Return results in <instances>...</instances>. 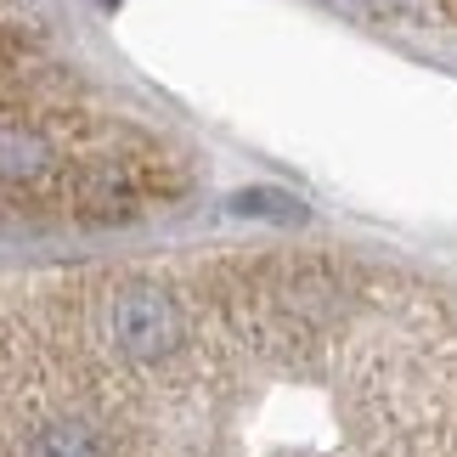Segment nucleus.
Listing matches in <instances>:
<instances>
[{"label":"nucleus","instance_id":"obj_3","mask_svg":"<svg viewBox=\"0 0 457 457\" xmlns=\"http://www.w3.org/2000/svg\"><path fill=\"white\" fill-rule=\"evenodd\" d=\"M96 6H108V12H113V6H119V0H96Z\"/></svg>","mask_w":457,"mask_h":457},{"label":"nucleus","instance_id":"obj_1","mask_svg":"<svg viewBox=\"0 0 457 457\" xmlns=\"http://www.w3.org/2000/svg\"><path fill=\"white\" fill-rule=\"evenodd\" d=\"M68 170L62 142L51 136L40 113H17L0 108V192H34V187H57Z\"/></svg>","mask_w":457,"mask_h":457},{"label":"nucleus","instance_id":"obj_2","mask_svg":"<svg viewBox=\"0 0 457 457\" xmlns=\"http://www.w3.org/2000/svg\"><path fill=\"white\" fill-rule=\"evenodd\" d=\"M232 215L294 226V220H305V204H300V198H288V192H277V187H249V192H237V198H232Z\"/></svg>","mask_w":457,"mask_h":457}]
</instances>
